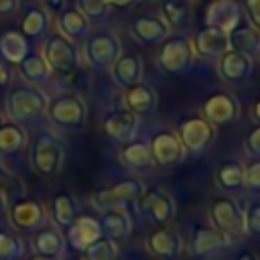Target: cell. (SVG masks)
I'll list each match as a JSON object with an SVG mask.
<instances>
[{
	"mask_svg": "<svg viewBox=\"0 0 260 260\" xmlns=\"http://www.w3.org/2000/svg\"><path fill=\"white\" fill-rule=\"evenodd\" d=\"M77 10L83 12L87 18H100L106 16L108 4L106 0H77Z\"/></svg>",
	"mask_w": 260,
	"mask_h": 260,
	"instance_id": "obj_40",
	"label": "cell"
},
{
	"mask_svg": "<svg viewBox=\"0 0 260 260\" xmlns=\"http://www.w3.org/2000/svg\"><path fill=\"white\" fill-rule=\"evenodd\" d=\"M130 32L136 41L154 45V43H162L171 35V28L160 16H136L130 22Z\"/></svg>",
	"mask_w": 260,
	"mask_h": 260,
	"instance_id": "obj_24",
	"label": "cell"
},
{
	"mask_svg": "<svg viewBox=\"0 0 260 260\" xmlns=\"http://www.w3.org/2000/svg\"><path fill=\"white\" fill-rule=\"evenodd\" d=\"M67 248V240L63 232L57 225H41L37 232H32V250L39 256L61 260Z\"/></svg>",
	"mask_w": 260,
	"mask_h": 260,
	"instance_id": "obj_17",
	"label": "cell"
},
{
	"mask_svg": "<svg viewBox=\"0 0 260 260\" xmlns=\"http://www.w3.org/2000/svg\"><path fill=\"white\" fill-rule=\"evenodd\" d=\"M148 148H150L152 162L158 165V167H175V165L183 162L185 152H187L183 142L179 140L177 132H173V130H158V132H154L150 136Z\"/></svg>",
	"mask_w": 260,
	"mask_h": 260,
	"instance_id": "obj_12",
	"label": "cell"
},
{
	"mask_svg": "<svg viewBox=\"0 0 260 260\" xmlns=\"http://www.w3.org/2000/svg\"><path fill=\"white\" fill-rule=\"evenodd\" d=\"M102 128L104 132L116 140V142H128L132 140L136 128H138V116L132 114L130 110H118V112H110L104 116L102 120Z\"/></svg>",
	"mask_w": 260,
	"mask_h": 260,
	"instance_id": "obj_22",
	"label": "cell"
},
{
	"mask_svg": "<svg viewBox=\"0 0 260 260\" xmlns=\"http://www.w3.org/2000/svg\"><path fill=\"white\" fill-rule=\"evenodd\" d=\"M195 49L193 41L185 35H169L162 41V47L158 51V65L165 73L171 75H183L187 73L195 63Z\"/></svg>",
	"mask_w": 260,
	"mask_h": 260,
	"instance_id": "obj_4",
	"label": "cell"
},
{
	"mask_svg": "<svg viewBox=\"0 0 260 260\" xmlns=\"http://www.w3.org/2000/svg\"><path fill=\"white\" fill-rule=\"evenodd\" d=\"M258 118H260V102L256 100V102L252 104V120L258 124Z\"/></svg>",
	"mask_w": 260,
	"mask_h": 260,
	"instance_id": "obj_48",
	"label": "cell"
},
{
	"mask_svg": "<svg viewBox=\"0 0 260 260\" xmlns=\"http://www.w3.org/2000/svg\"><path fill=\"white\" fill-rule=\"evenodd\" d=\"M246 16L254 28H260V0H244L242 2Z\"/></svg>",
	"mask_w": 260,
	"mask_h": 260,
	"instance_id": "obj_43",
	"label": "cell"
},
{
	"mask_svg": "<svg viewBox=\"0 0 260 260\" xmlns=\"http://www.w3.org/2000/svg\"><path fill=\"white\" fill-rule=\"evenodd\" d=\"M98 238H102V228H100V219L89 215V213H77V217L71 221V225L67 228V242L83 252L91 242H95Z\"/></svg>",
	"mask_w": 260,
	"mask_h": 260,
	"instance_id": "obj_18",
	"label": "cell"
},
{
	"mask_svg": "<svg viewBox=\"0 0 260 260\" xmlns=\"http://www.w3.org/2000/svg\"><path fill=\"white\" fill-rule=\"evenodd\" d=\"M65 158V144L59 136L53 132H41L37 134L32 146H30V167L41 177H55Z\"/></svg>",
	"mask_w": 260,
	"mask_h": 260,
	"instance_id": "obj_3",
	"label": "cell"
},
{
	"mask_svg": "<svg viewBox=\"0 0 260 260\" xmlns=\"http://www.w3.org/2000/svg\"><path fill=\"white\" fill-rule=\"evenodd\" d=\"M10 79H12V69H10L4 61H0V87L8 85V83H10Z\"/></svg>",
	"mask_w": 260,
	"mask_h": 260,
	"instance_id": "obj_47",
	"label": "cell"
},
{
	"mask_svg": "<svg viewBox=\"0 0 260 260\" xmlns=\"http://www.w3.org/2000/svg\"><path fill=\"white\" fill-rule=\"evenodd\" d=\"M41 55L55 75H69L79 65V51L75 49L73 41L63 37L61 32H51L47 37Z\"/></svg>",
	"mask_w": 260,
	"mask_h": 260,
	"instance_id": "obj_5",
	"label": "cell"
},
{
	"mask_svg": "<svg viewBox=\"0 0 260 260\" xmlns=\"http://www.w3.org/2000/svg\"><path fill=\"white\" fill-rule=\"evenodd\" d=\"M193 49H195V55H199V57L217 59L221 53H225L230 49V35L217 26L205 24L197 32V37L193 41Z\"/></svg>",
	"mask_w": 260,
	"mask_h": 260,
	"instance_id": "obj_19",
	"label": "cell"
},
{
	"mask_svg": "<svg viewBox=\"0 0 260 260\" xmlns=\"http://www.w3.org/2000/svg\"><path fill=\"white\" fill-rule=\"evenodd\" d=\"M8 219L16 232L32 234L47 223V209L39 199L18 197L8 205Z\"/></svg>",
	"mask_w": 260,
	"mask_h": 260,
	"instance_id": "obj_8",
	"label": "cell"
},
{
	"mask_svg": "<svg viewBox=\"0 0 260 260\" xmlns=\"http://www.w3.org/2000/svg\"><path fill=\"white\" fill-rule=\"evenodd\" d=\"M144 191V183L136 177L122 179L112 187L100 189L91 195V203L98 211H108V209H126V205L136 203L138 197Z\"/></svg>",
	"mask_w": 260,
	"mask_h": 260,
	"instance_id": "obj_6",
	"label": "cell"
},
{
	"mask_svg": "<svg viewBox=\"0 0 260 260\" xmlns=\"http://www.w3.org/2000/svg\"><path fill=\"white\" fill-rule=\"evenodd\" d=\"M8 205H10V203H8V199H6V197H4V193L0 191V215H4V213H6Z\"/></svg>",
	"mask_w": 260,
	"mask_h": 260,
	"instance_id": "obj_49",
	"label": "cell"
},
{
	"mask_svg": "<svg viewBox=\"0 0 260 260\" xmlns=\"http://www.w3.org/2000/svg\"><path fill=\"white\" fill-rule=\"evenodd\" d=\"M26 130L18 122L8 120L0 124V154H14L22 150L26 146Z\"/></svg>",
	"mask_w": 260,
	"mask_h": 260,
	"instance_id": "obj_31",
	"label": "cell"
},
{
	"mask_svg": "<svg viewBox=\"0 0 260 260\" xmlns=\"http://www.w3.org/2000/svg\"><path fill=\"white\" fill-rule=\"evenodd\" d=\"M24 254V242L10 230H0V260H16Z\"/></svg>",
	"mask_w": 260,
	"mask_h": 260,
	"instance_id": "obj_37",
	"label": "cell"
},
{
	"mask_svg": "<svg viewBox=\"0 0 260 260\" xmlns=\"http://www.w3.org/2000/svg\"><path fill=\"white\" fill-rule=\"evenodd\" d=\"M236 260H258V258H256V254H252V252H242Z\"/></svg>",
	"mask_w": 260,
	"mask_h": 260,
	"instance_id": "obj_50",
	"label": "cell"
},
{
	"mask_svg": "<svg viewBox=\"0 0 260 260\" xmlns=\"http://www.w3.org/2000/svg\"><path fill=\"white\" fill-rule=\"evenodd\" d=\"M244 152L252 158H258L260 156V126L256 124L250 134L244 138Z\"/></svg>",
	"mask_w": 260,
	"mask_h": 260,
	"instance_id": "obj_42",
	"label": "cell"
},
{
	"mask_svg": "<svg viewBox=\"0 0 260 260\" xmlns=\"http://www.w3.org/2000/svg\"><path fill=\"white\" fill-rule=\"evenodd\" d=\"M146 250L160 260H177L183 252V240L175 230L158 225L146 238Z\"/></svg>",
	"mask_w": 260,
	"mask_h": 260,
	"instance_id": "obj_15",
	"label": "cell"
},
{
	"mask_svg": "<svg viewBox=\"0 0 260 260\" xmlns=\"http://www.w3.org/2000/svg\"><path fill=\"white\" fill-rule=\"evenodd\" d=\"M193 8L189 0H162L160 18L169 24V28H185L191 22Z\"/></svg>",
	"mask_w": 260,
	"mask_h": 260,
	"instance_id": "obj_29",
	"label": "cell"
},
{
	"mask_svg": "<svg viewBox=\"0 0 260 260\" xmlns=\"http://www.w3.org/2000/svg\"><path fill=\"white\" fill-rule=\"evenodd\" d=\"M228 244H230V238L217 232L213 225H195L191 234V254L197 258L215 256Z\"/></svg>",
	"mask_w": 260,
	"mask_h": 260,
	"instance_id": "obj_16",
	"label": "cell"
},
{
	"mask_svg": "<svg viewBox=\"0 0 260 260\" xmlns=\"http://www.w3.org/2000/svg\"><path fill=\"white\" fill-rule=\"evenodd\" d=\"M57 28L69 41H81V39H85L89 35L91 22L77 8H63L57 14Z\"/></svg>",
	"mask_w": 260,
	"mask_h": 260,
	"instance_id": "obj_26",
	"label": "cell"
},
{
	"mask_svg": "<svg viewBox=\"0 0 260 260\" xmlns=\"http://www.w3.org/2000/svg\"><path fill=\"white\" fill-rule=\"evenodd\" d=\"M244 187L258 189L260 187V160L252 158V162L244 165Z\"/></svg>",
	"mask_w": 260,
	"mask_h": 260,
	"instance_id": "obj_41",
	"label": "cell"
},
{
	"mask_svg": "<svg viewBox=\"0 0 260 260\" xmlns=\"http://www.w3.org/2000/svg\"><path fill=\"white\" fill-rule=\"evenodd\" d=\"M83 45V57L85 61L95 69H110L116 59L122 55V41L114 32H95L87 35Z\"/></svg>",
	"mask_w": 260,
	"mask_h": 260,
	"instance_id": "obj_7",
	"label": "cell"
},
{
	"mask_svg": "<svg viewBox=\"0 0 260 260\" xmlns=\"http://www.w3.org/2000/svg\"><path fill=\"white\" fill-rule=\"evenodd\" d=\"M124 106L136 116H148L158 106V95L152 85L138 81L124 89Z\"/></svg>",
	"mask_w": 260,
	"mask_h": 260,
	"instance_id": "obj_21",
	"label": "cell"
},
{
	"mask_svg": "<svg viewBox=\"0 0 260 260\" xmlns=\"http://www.w3.org/2000/svg\"><path fill=\"white\" fill-rule=\"evenodd\" d=\"M209 219L228 238L242 234V207L234 197H215L209 205Z\"/></svg>",
	"mask_w": 260,
	"mask_h": 260,
	"instance_id": "obj_10",
	"label": "cell"
},
{
	"mask_svg": "<svg viewBox=\"0 0 260 260\" xmlns=\"http://www.w3.org/2000/svg\"><path fill=\"white\" fill-rule=\"evenodd\" d=\"M260 232V205L252 201L246 209H242V234L256 238Z\"/></svg>",
	"mask_w": 260,
	"mask_h": 260,
	"instance_id": "obj_39",
	"label": "cell"
},
{
	"mask_svg": "<svg viewBox=\"0 0 260 260\" xmlns=\"http://www.w3.org/2000/svg\"><path fill=\"white\" fill-rule=\"evenodd\" d=\"M28 260H53V258H45V256H39V254H32Z\"/></svg>",
	"mask_w": 260,
	"mask_h": 260,
	"instance_id": "obj_51",
	"label": "cell"
},
{
	"mask_svg": "<svg viewBox=\"0 0 260 260\" xmlns=\"http://www.w3.org/2000/svg\"><path fill=\"white\" fill-rule=\"evenodd\" d=\"M18 71L20 75L30 81L32 85L35 83H43V81H49L51 79V69L47 65V61L43 59L41 53H26L20 61H18Z\"/></svg>",
	"mask_w": 260,
	"mask_h": 260,
	"instance_id": "obj_32",
	"label": "cell"
},
{
	"mask_svg": "<svg viewBox=\"0 0 260 260\" xmlns=\"http://www.w3.org/2000/svg\"><path fill=\"white\" fill-rule=\"evenodd\" d=\"M120 160L130 169H150L154 167L150 148L142 140H128L120 150Z\"/></svg>",
	"mask_w": 260,
	"mask_h": 260,
	"instance_id": "obj_33",
	"label": "cell"
},
{
	"mask_svg": "<svg viewBox=\"0 0 260 260\" xmlns=\"http://www.w3.org/2000/svg\"><path fill=\"white\" fill-rule=\"evenodd\" d=\"M108 8H116V10H126L134 4H138V0H106Z\"/></svg>",
	"mask_w": 260,
	"mask_h": 260,
	"instance_id": "obj_46",
	"label": "cell"
},
{
	"mask_svg": "<svg viewBox=\"0 0 260 260\" xmlns=\"http://www.w3.org/2000/svg\"><path fill=\"white\" fill-rule=\"evenodd\" d=\"M63 260H85L83 256H73V258H63Z\"/></svg>",
	"mask_w": 260,
	"mask_h": 260,
	"instance_id": "obj_52",
	"label": "cell"
},
{
	"mask_svg": "<svg viewBox=\"0 0 260 260\" xmlns=\"http://www.w3.org/2000/svg\"><path fill=\"white\" fill-rule=\"evenodd\" d=\"M18 6H20L18 0H0V18L14 16L18 12Z\"/></svg>",
	"mask_w": 260,
	"mask_h": 260,
	"instance_id": "obj_44",
	"label": "cell"
},
{
	"mask_svg": "<svg viewBox=\"0 0 260 260\" xmlns=\"http://www.w3.org/2000/svg\"><path fill=\"white\" fill-rule=\"evenodd\" d=\"M26 53H28L26 39L18 30H6L0 37V55L8 63H18Z\"/></svg>",
	"mask_w": 260,
	"mask_h": 260,
	"instance_id": "obj_35",
	"label": "cell"
},
{
	"mask_svg": "<svg viewBox=\"0 0 260 260\" xmlns=\"http://www.w3.org/2000/svg\"><path fill=\"white\" fill-rule=\"evenodd\" d=\"M230 49L246 53L256 59L258 49H260V39H258V28H254L248 22H238L230 32Z\"/></svg>",
	"mask_w": 260,
	"mask_h": 260,
	"instance_id": "obj_28",
	"label": "cell"
},
{
	"mask_svg": "<svg viewBox=\"0 0 260 260\" xmlns=\"http://www.w3.org/2000/svg\"><path fill=\"white\" fill-rule=\"evenodd\" d=\"M49 28H51V14H47L45 8L32 6L22 16V22H20V35L22 37L39 39V37L47 35Z\"/></svg>",
	"mask_w": 260,
	"mask_h": 260,
	"instance_id": "obj_34",
	"label": "cell"
},
{
	"mask_svg": "<svg viewBox=\"0 0 260 260\" xmlns=\"http://www.w3.org/2000/svg\"><path fill=\"white\" fill-rule=\"evenodd\" d=\"M112 69V77H114V83L122 89L142 81V75H144V61L138 53H122L116 63L110 67Z\"/></svg>",
	"mask_w": 260,
	"mask_h": 260,
	"instance_id": "obj_20",
	"label": "cell"
},
{
	"mask_svg": "<svg viewBox=\"0 0 260 260\" xmlns=\"http://www.w3.org/2000/svg\"><path fill=\"white\" fill-rule=\"evenodd\" d=\"M238 22H242V10L236 0H211L205 12V24L230 32Z\"/></svg>",
	"mask_w": 260,
	"mask_h": 260,
	"instance_id": "obj_23",
	"label": "cell"
},
{
	"mask_svg": "<svg viewBox=\"0 0 260 260\" xmlns=\"http://www.w3.org/2000/svg\"><path fill=\"white\" fill-rule=\"evenodd\" d=\"M0 191L4 193V197L8 199V203H12L14 199L22 197V193H24V187H22L20 179L14 177V175H12L6 167H2V165H0Z\"/></svg>",
	"mask_w": 260,
	"mask_h": 260,
	"instance_id": "obj_38",
	"label": "cell"
},
{
	"mask_svg": "<svg viewBox=\"0 0 260 260\" xmlns=\"http://www.w3.org/2000/svg\"><path fill=\"white\" fill-rule=\"evenodd\" d=\"M100 228H102V236L118 244L132 234V217L126 209H108V211H102Z\"/></svg>",
	"mask_w": 260,
	"mask_h": 260,
	"instance_id": "obj_25",
	"label": "cell"
},
{
	"mask_svg": "<svg viewBox=\"0 0 260 260\" xmlns=\"http://www.w3.org/2000/svg\"><path fill=\"white\" fill-rule=\"evenodd\" d=\"M136 203H138L140 211L156 225H169L177 211L175 199L160 187H150V189L144 187V191Z\"/></svg>",
	"mask_w": 260,
	"mask_h": 260,
	"instance_id": "obj_9",
	"label": "cell"
},
{
	"mask_svg": "<svg viewBox=\"0 0 260 260\" xmlns=\"http://www.w3.org/2000/svg\"><path fill=\"white\" fill-rule=\"evenodd\" d=\"M83 258L85 260H118V244L102 236L83 250Z\"/></svg>",
	"mask_w": 260,
	"mask_h": 260,
	"instance_id": "obj_36",
	"label": "cell"
},
{
	"mask_svg": "<svg viewBox=\"0 0 260 260\" xmlns=\"http://www.w3.org/2000/svg\"><path fill=\"white\" fill-rule=\"evenodd\" d=\"M79 207H77V199L73 197L71 191H57L53 195L51 201V219L53 225H57L59 230H67L71 225V221L77 217Z\"/></svg>",
	"mask_w": 260,
	"mask_h": 260,
	"instance_id": "obj_27",
	"label": "cell"
},
{
	"mask_svg": "<svg viewBox=\"0 0 260 260\" xmlns=\"http://www.w3.org/2000/svg\"><path fill=\"white\" fill-rule=\"evenodd\" d=\"M41 2H43V8L47 10V14H53V16H57L65 8V0H41Z\"/></svg>",
	"mask_w": 260,
	"mask_h": 260,
	"instance_id": "obj_45",
	"label": "cell"
},
{
	"mask_svg": "<svg viewBox=\"0 0 260 260\" xmlns=\"http://www.w3.org/2000/svg\"><path fill=\"white\" fill-rule=\"evenodd\" d=\"M215 183L228 193L244 189V165L240 160H225L215 171Z\"/></svg>",
	"mask_w": 260,
	"mask_h": 260,
	"instance_id": "obj_30",
	"label": "cell"
},
{
	"mask_svg": "<svg viewBox=\"0 0 260 260\" xmlns=\"http://www.w3.org/2000/svg\"><path fill=\"white\" fill-rule=\"evenodd\" d=\"M49 98L43 89H39L32 83H20L12 87L6 95V114L14 122H26L43 116Z\"/></svg>",
	"mask_w": 260,
	"mask_h": 260,
	"instance_id": "obj_2",
	"label": "cell"
},
{
	"mask_svg": "<svg viewBox=\"0 0 260 260\" xmlns=\"http://www.w3.org/2000/svg\"><path fill=\"white\" fill-rule=\"evenodd\" d=\"M177 136L183 142L185 150L199 154L215 138V126H211L203 116H191V118H185L179 124Z\"/></svg>",
	"mask_w": 260,
	"mask_h": 260,
	"instance_id": "obj_13",
	"label": "cell"
},
{
	"mask_svg": "<svg viewBox=\"0 0 260 260\" xmlns=\"http://www.w3.org/2000/svg\"><path fill=\"white\" fill-rule=\"evenodd\" d=\"M45 114L55 128L67 132H79L87 120V104L79 93L67 91L53 98L47 104Z\"/></svg>",
	"mask_w": 260,
	"mask_h": 260,
	"instance_id": "obj_1",
	"label": "cell"
},
{
	"mask_svg": "<svg viewBox=\"0 0 260 260\" xmlns=\"http://www.w3.org/2000/svg\"><path fill=\"white\" fill-rule=\"evenodd\" d=\"M254 65H256L254 57L240 53V51H234V49H228L225 53H221L217 57V73L225 83L246 81L252 75Z\"/></svg>",
	"mask_w": 260,
	"mask_h": 260,
	"instance_id": "obj_14",
	"label": "cell"
},
{
	"mask_svg": "<svg viewBox=\"0 0 260 260\" xmlns=\"http://www.w3.org/2000/svg\"><path fill=\"white\" fill-rule=\"evenodd\" d=\"M2 122H4V116H2V112H0V124H2Z\"/></svg>",
	"mask_w": 260,
	"mask_h": 260,
	"instance_id": "obj_53",
	"label": "cell"
},
{
	"mask_svg": "<svg viewBox=\"0 0 260 260\" xmlns=\"http://www.w3.org/2000/svg\"><path fill=\"white\" fill-rule=\"evenodd\" d=\"M201 114L211 126H228L240 118V102L230 91H217L205 98Z\"/></svg>",
	"mask_w": 260,
	"mask_h": 260,
	"instance_id": "obj_11",
	"label": "cell"
}]
</instances>
